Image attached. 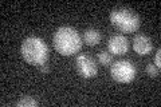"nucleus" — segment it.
Here are the masks:
<instances>
[{"instance_id": "nucleus-1", "label": "nucleus", "mask_w": 161, "mask_h": 107, "mask_svg": "<svg viewBox=\"0 0 161 107\" xmlns=\"http://www.w3.org/2000/svg\"><path fill=\"white\" fill-rule=\"evenodd\" d=\"M53 43L55 50L63 56H71L74 54H78L82 48V39L79 32L69 25L59 27L55 31Z\"/></svg>"}, {"instance_id": "nucleus-2", "label": "nucleus", "mask_w": 161, "mask_h": 107, "mask_svg": "<svg viewBox=\"0 0 161 107\" xmlns=\"http://www.w3.org/2000/svg\"><path fill=\"white\" fill-rule=\"evenodd\" d=\"M23 59L28 64L32 66H42L47 62L50 50L47 43L42 38L38 36H28L23 40L22 47H20Z\"/></svg>"}, {"instance_id": "nucleus-3", "label": "nucleus", "mask_w": 161, "mask_h": 107, "mask_svg": "<svg viewBox=\"0 0 161 107\" xmlns=\"http://www.w3.org/2000/svg\"><path fill=\"white\" fill-rule=\"evenodd\" d=\"M110 23L117 29H119L121 32H126L132 34L134 31H137L140 27V18L133 9L130 8H114L109 15Z\"/></svg>"}, {"instance_id": "nucleus-4", "label": "nucleus", "mask_w": 161, "mask_h": 107, "mask_svg": "<svg viewBox=\"0 0 161 107\" xmlns=\"http://www.w3.org/2000/svg\"><path fill=\"white\" fill-rule=\"evenodd\" d=\"M110 74H112V78L115 82L130 83L132 80H134L136 75H137V68H136L134 63H132L130 60L121 59L112 64Z\"/></svg>"}, {"instance_id": "nucleus-5", "label": "nucleus", "mask_w": 161, "mask_h": 107, "mask_svg": "<svg viewBox=\"0 0 161 107\" xmlns=\"http://www.w3.org/2000/svg\"><path fill=\"white\" fill-rule=\"evenodd\" d=\"M75 67H77L78 74L85 79H92L98 72V67L94 58L89 54H79L75 58Z\"/></svg>"}, {"instance_id": "nucleus-6", "label": "nucleus", "mask_w": 161, "mask_h": 107, "mask_svg": "<svg viewBox=\"0 0 161 107\" xmlns=\"http://www.w3.org/2000/svg\"><path fill=\"white\" fill-rule=\"evenodd\" d=\"M108 50L110 54L113 55H124L128 52L129 50V42L128 39L121 34L113 35L108 40Z\"/></svg>"}, {"instance_id": "nucleus-7", "label": "nucleus", "mask_w": 161, "mask_h": 107, "mask_svg": "<svg viewBox=\"0 0 161 107\" xmlns=\"http://www.w3.org/2000/svg\"><path fill=\"white\" fill-rule=\"evenodd\" d=\"M133 50L136 54H138L140 56L148 55L150 51L153 50V42L149 36L144 34H137L133 38Z\"/></svg>"}, {"instance_id": "nucleus-8", "label": "nucleus", "mask_w": 161, "mask_h": 107, "mask_svg": "<svg viewBox=\"0 0 161 107\" xmlns=\"http://www.w3.org/2000/svg\"><path fill=\"white\" fill-rule=\"evenodd\" d=\"M83 42L87 45H97L101 42V32L97 28H86L83 31Z\"/></svg>"}, {"instance_id": "nucleus-9", "label": "nucleus", "mask_w": 161, "mask_h": 107, "mask_svg": "<svg viewBox=\"0 0 161 107\" xmlns=\"http://www.w3.org/2000/svg\"><path fill=\"white\" fill-rule=\"evenodd\" d=\"M38 100L34 99L32 96H22L18 102H16V106L19 107H35L38 106Z\"/></svg>"}, {"instance_id": "nucleus-10", "label": "nucleus", "mask_w": 161, "mask_h": 107, "mask_svg": "<svg viewBox=\"0 0 161 107\" xmlns=\"http://www.w3.org/2000/svg\"><path fill=\"white\" fill-rule=\"evenodd\" d=\"M97 58H98V62L102 66H105V67H109V66L112 64V60H113L110 52H106V51H99Z\"/></svg>"}, {"instance_id": "nucleus-11", "label": "nucleus", "mask_w": 161, "mask_h": 107, "mask_svg": "<svg viewBox=\"0 0 161 107\" xmlns=\"http://www.w3.org/2000/svg\"><path fill=\"white\" fill-rule=\"evenodd\" d=\"M145 71H147V74L150 78H157L158 76V68L156 67L154 64H148L147 67H145Z\"/></svg>"}, {"instance_id": "nucleus-12", "label": "nucleus", "mask_w": 161, "mask_h": 107, "mask_svg": "<svg viewBox=\"0 0 161 107\" xmlns=\"http://www.w3.org/2000/svg\"><path fill=\"white\" fill-rule=\"evenodd\" d=\"M161 50L158 48L157 51H156V55H154V66L157 67L158 70H160V67H161Z\"/></svg>"}, {"instance_id": "nucleus-13", "label": "nucleus", "mask_w": 161, "mask_h": 107, "mask_svg": "<svg viewBox=\"0 0 161 107\" xmlns=\"http://www.w3.org/2000/svg\"><path fill=\"white\" fill-rule=\"evenodd\" d=\"M39 67H40V71H42V72H48V71H50V67L46 63L42 64V66H39Z\"/></svg>"}]
</instances>
